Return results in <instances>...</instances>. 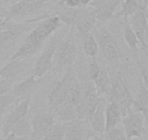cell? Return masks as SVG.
<instances>
[{"mask_svg": "<svg viewBox=\"0 0 148 140\" xmlns=\"http://www.w3.org/2000/svg\"><path fill=\"white\" fill-rule=\"evenodd\" d=\"M108 96L110 101L116 103L120 108L123 117L131 110V107L134 102V98L120 75H117L116 78L110 80Z\"/></svg>", "mask_w": 148, "mask_h": 140, "instance_id": "cell-1", "label": "cell"}, {"mask_svg": "<svg viewBox=\"0 0 148 140\" xmlns=\"http://www.w3.org/2000/svg\"><path fill=\"white\" fill-rule=\"evenodd\" d=\"M100 98L95 85H87L84 96L76 108L78 119L90 121Z\"/></svg>", "mask_w": 148, "mask_h": 140, "instance_id": "cell-2", "label": "cell"}, {"mask_svg": "<svg viewBox=\"0 0 148 140\" xmlns=\"http://www.w3.org/2000/svg\"><path fill=\"white\" fill-rule=\"evenodd\" d=\"M76 54V48L73 40L69 37L58 45L55 52L56 67L62 71L71 67Z\"/></svg>", "mask_w": 148, "mask_h": 140, "instance_id": "cell-3", "label": "cell"}, {"mask_svg": "<svg viewBox=\"0 0 148 140\" xmlns=\"http://www.w3.org/2000/svg\"><path fill=\"white\" fill-rule=\"evenodd\" d=\"M61 23L62 22L58 16L47 18L39 25L34 27L27 36L26 39L43 44L44 42L60 26Z\"/></svg>", "mask_w": 148, "mask_h": 140, "instance_id": "cell-4", "label": "cell"}, {"mask_svg": "<svg viewBox=\"0 0 148 140\" xmlns=\"http://www.w3.org/2000/svg\"><path fill=\"white\" fill-rule=\"evenodd\" d=\"M58 45V40L54 37L37 59L34 66L33 74L36 78H42L52 69L54 58Z\"/></svg>", "mask_w": 148, "mask_h": 140, "instance_id": "cell-5", "label": "cell"}, {"mask_svg": "<svg viewBox=\"0 0 148 140\" xmlns=\"http://www.w3.org/2000/svg\"><path fill=\"white\" fill-rule=\"evenodd\" d=\"M71 73L72 69L70 67L66 69L63 78L60 80L56 81L51 87L48 94V104L52 110H55L57 107L66 101L68 79Z\"/></svg>", "mask_w": 148, "mask_h": 140, "instance_id": "cell-6", "label": "cell"}, {"mask_svg": "<svg viewBox=\"0 0 148 140\" xmlns=\"http://www.w3.org/2000/svg\"><path fill=\"white\" fill-rule=\"evenodd\" d=\"M143 115L137 111L129 110L122 118V123L127 139L139 137L147 133L144 126Z\"/></svg>", "mask_w": 148, "mask_h": 140, "instance_id": "cell-7", "label": "cell"}, {"mask_svg": "<svg viewBox=\"0 0 148 140\" xmlns=\"http://www.w3.org/2000/svg\"><path fill=\"white\" fill-rule=\"evenodd\" d=\"M55 124V118L51 114L43 112L37 113L31 121L32 133L30 140H40Z\"/></svg>", "mask_w": 148, "mask_h": 140, "instance_id": "cell-8", "label": "cell"}, {"mask_svg": "<svg viewBox=\"0 0 148 140\" xmlns=\"http://www.w3.org/2000/svg\"><path fill=\"white\" fill-rule=\"evenodd\" d=\"M98 45L104 57L109 61H116L119 58V49L116 39L109 31L102 29L99 33Z\"/></svg>", "mask_w": 148, "mask_h": 140, "instance_id": "cell-9", "label": "cell"}, {"mask_svg": "<svg viewBox=\"0 0 148 140\" xmlns=\"http://www.w3.org/2000/svg\"><path fill=\"white\" fill-rule=\"evenodd\" d=\"M97 21L95 8L89 5L84 7L83 10L78 18L75 25L81 35L84 36L85 34L91 33V31L97 24Z\"/></svg>", "mask_w": 148, "mask_h": 140, "instance_id": "cell-10", "label": "cell"}, {"mask_svg": "<svg viewBox=\"0 0 148 140\" xmlns=\"http://www.w3.org/2000/svg\"><path fill=\"white\" fill-rule=\"evenodd\" d=\"M30 101H31L30 98L22 101L8 115L5 123H4L2 130H1L3 138L10 133L11 128L15 123L18 122L23 117L27 115L28 110H29Z\"/></svg>", "mask_w": 148, "mask_h": 140, "instance_id": "cell-11", "label": "cell"}, {"mask_svg": "<svg viewBox=\"0 0 148 140\" xmlns=\"http://www.w3.org/2000/svg\"><path fill=\"white\" fill-rule=\"evenodd\" d=\"M121 0H93L89 6L95 8L98 21H105L113 18Z\"/></svg>", "mask_w": 148, "mask_h": 140, "instance_id": "cell-12", "label": "cell"}, {"mask_svg": "<svg viewBox=\"0 0 148 140\" xmlns=\"http://www.w3.org/2000/svg\"><path fill=\"white\" fill-rule=\"evenodd\" d=\"M43 4L40 1L36 2H28L26 0H18V2L12 4L7 9L4 18L7 20H11L12 18L18 16H24L28 15L37 8H39Z\"/></svg>", "mask_w": 148, "mask_h": 140, "instance_id": "cell-13", "label": "cell"}, {"mask_svg": "<svg viewBox=\"0 0 148 140\" xmlns=\"http://www.w3.org/2000/svg\"><path fill=\"white\" fill-rule=\"evenodd\" d=\"M129 21L139 40V43L145 48V35L148 25V16L145 8L130 16V21Z\"/></svg>", "mask_w": 148, "mask_h": 140, "instance_id": "cell-14", "label": "cell"}, {"mask_svg": "<svg viewBox=\"0 0 148 140\" xmlns=\"http://www.w3.org/2000/svg\"><path fill=\"white\" fill-rule=\"evenodd\" d=\"M65 128V139L68 140H83L86 137L87 128L84 120L76 119L62 123Z\"/></svg>", "mask_w": 148, "mask_h": 140, "instance_id": "cell-15", "label": "cell"}, {"mask_svg": "<svg viewBox=\"0 0 148 140\" xmlns=\"http://www.w3.org/2000/svg\"><path fill=\"white\" fill-rule=\"evenodd\" d=\"M105 108L106 104L105 100L100 98L96 110L89 121L92 131L100 135H102L105 132Z\"/></svg>", "mask_w": 148, "mask_h": 140, "instance_id": "cell-16", "label": "cell"}, {"mask_svg": "<svg viewBox=\"0 0 148 140\" xmlns=\"http://www.w3.org/2000/svg\"><path fill=\"white\" fill-rule=\"evenodd\" d=\"M24 59L10 60L9 62L0 68V78L15 79L26 69Z\"/></svg>", "mask_w": 148, "mask_h": 140, "instance_id": "cell-17", "label": "cell"}, {"mask_svg": "<svg viewBox=\"0 0 148 140\" xmlns=\"http://www.w3.org/2000/svg\"><path fill=\"white\" fill-rule=\"evenodd\" d=\"M121 111L117 104L110 101L105 108V132L117 126L122 122Z\"/></svg>", "mask_w": 148, "mask_h": 140, "instance_id": "cell-18", "label": "cell"}, {"mask_svg": "<svg viewBox=\"0 0 148 140\" xmlns=\"http://www.w3.org/2000/svg\"><path fill=\"white\" fill-rule=\"evenodd\" d=\"M42 45V44L38 43V42L25 38L23 44L21 47H19L18 50L12 54L10 60L25 59L35 54L40 49Z\"/></svg>", "mask_w": 148, "mask_h": 140, "instance_id": "cell-19", "label": "cell"}, {"mask_svg": "<svg viewBox=\"0 0 148 140\" xmlns=\"http://www.w3.org/2000/svg\"><path fill=\"white\" fill-rule=\"evenodd\" d=\"M81 100H82V96H81L80 86L78 80L74 76L72 72L68 79L66 101L77 108L79 104H80Z\"/></svg>", "mask_w": 148, "mask_h": 140, "instance_id": "cell-20", "label": "cell"}, {"mask_svg": "<svg viewBox=\"0 0 148 140\" xmlns=\"http://www.w3.org/2000/svg\"><path fill=\"white\" fill-rule=\"evenodd\" d=\"M134 110L140 112L148 121V90L141 82L136 98L133 104Z\"/></svg>", "mask_w": 148, "mask_h": 140, "instance_id": "cell-21", "label": "cell"}, {"mask_svg": "<svg viewBox=\"0 0 148 140\" xmlns=\"http://www.w3.org/2000/svg\"><path fill=\"white\" fill-rule=\"evenodd\" d=\"M38 82L39 81L36 80V77L32 75L12 88L11 92L15 98L25 96L34 89Z\"/></svg>", "mask_w": 148, "mask_h": 140, "instance_id": "cell-22", "label": "cell"}, {"mask_svg": "<svg viewBox=\"0 0 148 140\" xmlns=\"http://www.w3.org/2000/svg\"><path fill=\"white\" fill-rule=\"evenodd\" d=\"M121 7V10L116 12L113 18L123 17L125 18H128L137 11L145 8L142 0H124Z\"/></svg>", "mask_w": 148, "mask_h": 140, "instance_id": "cell-23", "label": "cell"}, {"mask_svg": "<svg viewBox=\"0 0 148 140\" xmlns=\"http://www.w3.org/2000/svg\"><path fill=\"white\" fill-rule=\"evenodd\" d=\"M54 112L58 119L60 120L62 123L68 122L77 118L76 107L67 101L57 107L54 110Z\"/></svg>", "mask_w": 148, "mask_h": 140, "instance_id": "cell-24", "label": "cell"}, {"mask_svg": "<svg viewBox=\"0 0 148 140\" xmlns=\"http://www.w3.org/2000/svg\"><path fill=\"white\" fill-rule=\"evenodd\" d=\"M94 82L99 95L104 94L108 95L110 86V78L108 70L105 67H101L99 75L94 80Z\"/></svg>", "mask_w": 148, "mask_h": 140, "instance_id": "cell-25", "label": "cell"}, {"mask_svg": "<svg viewBox=\"0 0 148 140\" xmlns=\"http://www.w3.org/2000/svg\"><path fill=\"white\" fill-rule=\"evenodd\" d=\"M10 133H13L18 137L25 138L28 135H31L32 125L31 121L27 115L23 117L17 123H15L11 128Z\"/></svg>", "mask_w": 148, "mask_h": 140, "instance_id": "cell-26", "label": "cell"}, {"mask_svg": "<svg viewBox=\"0 0 148 140\" xmlns=\"http://www.w3.org/2000/svg\"><path fill=\"white\" fill-rule=\"evenodd\" d=\"M123 37L129 48L136 53L138 51V45L139 43V41L134 31L133 28L131 26L128 18H126V23L123 27Z\"/></svg>", "mask_w": 148, "mask_h": 140, "instance_id": "cell-27", "label": "cell"}, {"mask_svg": "<svg viewBox=\"0 0 148 140\" xmlns=\"http://www.w3.org/2000/svg\"><path fill=\"white\" fill-rule=\"evenodd\" d=\"M82 37H83V48L86 55L90 58L96 57L99 49V45L96 38L92 33L86 34Z\"/></svg>", "mask_w": 148, "mask_h": 140, "instance_id": "cell-28", "label": "cell"}, {"mask_svg": "<svg viewBox=\"0 0 148 140\" xmlns=\"http://www.w3.org/2000/svg\"><path fill=\"white\" fill-rule=\"evenodd\" d=\"M84 7L77 8H68L59 15L61 22L68 26L74 25L82 13Z\"/></svg>", "mask_w": 148, "mask_h": 140, "instance_id": "cell-29", "label": "cell"}, {"mask_svg": "<svg viewBox=\"0 0 148 140\" xmlns=\"http://www.w3.org/2000/svg\"><path fill=\"white\" fill-rule=\"evenodd\" d=\"M65 128L63 124H55L44 135L40 140H64Z\"/></svg>", "mask_w": 148, "mask_h": 140, "instance_id": "cell-30", "label": "cell"}, {"mask_svg": "<svg viewBox=\"0 0 148 140\" xmlns=\"http://www.w3.org/2000/svg\"><path fill=\"white\" fill-rule=\"evenodd\" d=\"M22 34L15 30L7 29L0 31V48L6 46L16 40Z\"/></svg>", "mask_w": 148, "mask_h": 140, "instance_id": "cell-31", "label": "cell"}, {"mask_svg": "<svg viewBox=\"0 0 148 140\" xmlns=\"http://www.w3.org/2000/svg\"><path fill=\"white\" fill-rule=\"evenodd\" d=\"M15 99L16 98L11 91L8 94L0 96V118L3 116L5 112L8 110L9 107L15 101Z\"/></svg>", "mask_w": 148, "mask_h": 140, "instance_id": "cell-32", "label": "cell"}, {"mask_svg": "<svg viewBox=\"0 0 148 140\" xmlns=\"http://www.w3.org/2000/svg\"><path fill=\"white\" fill-rule=\"evenodd\" d=\"M107 139L108 140H127L124 131L117 126L107 131Z\"/></svg>", "mask_w": 148, "mask_h": 140, "instance_id": "cell-33", "label": "cell"}, {"mask_svg": "<svg viewBox=\"0 0 148 140\" xmlns=\"http://www.w3.org/2000/svg\"><path fill=\"white\" fill-rule=\"evenodd\" d=\"M100 68L101 67H99L95 57L91 58L89 63V75L92 80H95L97 77L98 76L99 71H100Z\"/></svg>", "mask_w": 148, "mask_h": 140, "instance_id": "cell-34", "label": "cell"}, {"mask_svg": "<svg viewBox=\"0 0 148 140\" xmlns=\"http://www.w3.org/2000/svg\"><path fill=\"white\" fill-rule=\"evenodd\" d=\"M15 79H5L0 78V96L8 94L13 88Z\"/></svg>", "mask_w": 148, "mask_h": 140, "instance_id": "cell-35", "label": "cell"}, {"mask_svg": "<svg viewBox=\"0 0 148 140\" xmlns=\"http://www.w3.org/2000/svg\"><path fill=\"white\" fill-rule=\"evenodd\" d=\"M59 5H64L68 8H77L82 7L81 5L80 0H60Z\"/></svg>", "mask_w": 148, "mask_h": 140, "instance_id": "cell-36", "label": "cell"}, {"mask_svg": "<svg viewBox=\"0 0 148 140\" xmlns=\"http://www.w3.org/2000/svg\"><path fill=\"white\" fill-rule=\"evenodd\" d=\"M140 70L142 78V82L145 86V88L148 90V70L147 69L143 68L142 67H140Z\"/></svg>", "mask_w": 148, "mask_h": 140, "instance_id": "cell-37", "label": "cell"}, {"mask_svg": "<svg viewBox=\"0 0 148 140\" xmlns=\"http://www.w3.org/2000/svg\"><path fill=\"white\" fill-rule=\"evenodd\" d=\"M9 23L10 20H7L2 17H0V31L8 29L9 26Z\"/></svg>", "mask_w": 148, "mask_h": 140, "instance_id": "cell-38", "label": "cell"}, {"mask_svg": "<svg viewBox=\"0 0 148 140\" xmlns=\"http://www.w3.org/2000/svg\"><path fill=\"white\" fill-rule=\"evenodd\" d=\"M25 138H21V137H18L13 133H10L8 136L4 137L3 140H24Z\"/></svg>", "mask_w": 148, "mask_h": 140, "instance_id": "cell-39", "label": "cell"}, {"mask_svg": "<svg viewBox=\"0 0 148 140\" xmlns=\"http://www.w3.org/2000/svg\"><path fill=\"white\" fill-rule=\"evenodd\" d=\"M5 0H0V15H2L3 18L6 13L7 9H5Z\"/></svg>", "mask_w": 148, "mask_h": 140, "instance_id": "cell-40", "label": "cell"}, {"mask_svg": "<svg viewBox=\"0 0 148 140\" xmlns=\"http://www.w3.org/2000/svg\"><path fill=\"white\" fill-rule=\"evenodd\" d=\"M145 49H147L148 51V25L147 27L146 32H145Z\"/></svg>", "mask_w": 148, "mask_h": 140, "instance_id": "cell-41", "label": "cell"}, {"mask_svg": "<svg viewBox=\"0 0 148 140\" xmlns=\"http://www.w3.org/2000/svg\"><path fill=\"white\" fill-rule=\"evenodd\" d=\"M92 1H93V0H80V3L82 7H86L89 6V5L92 2Z\"/></svg>", "mask_w": 148, "mask_h": 140, "instance_id": "cell-42", "label": "cell"}, {"mask_svg": "<svg viewBox=\"0 0 148 140\" xmlns=\"http://www.w3.org/2000/svg\"><path fill=\"white\" fill-rule=\"evenodd\" d=\"M87 140H102V139L98 137H92V138L89 139H87Z\"/></svg>", "mask_w": 148, "mask_h": 140, "instance_id": "cell-43", "label": "cell"}, {"mask_svg": "<svg viewBox=\"0 0 148 140\" xmlns=\"http://www.w3.org/2000/svg\"><path fill=\"white\" fill-rule=\"evenodd\" d=\"M127 140H140V139H139V137H134V138L127 139Z\"/></svg>", "mask_w": 148, "mask_h": 140, "instance_id": "cell-44", "label": "cell"}, {"mask_svg": "<svg viewBox=\"0 0 148 140\" xmlns=\"http://www.w3.org/2000/svg\"><path fill=\"white\" fill-rule=\"evenodd\" d=\"M47 1H49V0H40V2H42V4H44V3H45V2H47Z\"/></svg>", "mask_w": 148, "mask_h": 140, "instance_id": "cell-45", "label": "cell"}, {"mask_svg": "<svg viewBox=\"0 0 148 140\" xmlns=\"http://www.w3.org/2000/svg\"><path fill=\"white\" fill-rule=\"evenodd\" d=\"M2 137H2V131H1V130H0V138H2Z\"/></svg>", "mask_w": 148, "mask_h": 140, "instance_id": "cell-46", "label": "cell"}]
</instances>
